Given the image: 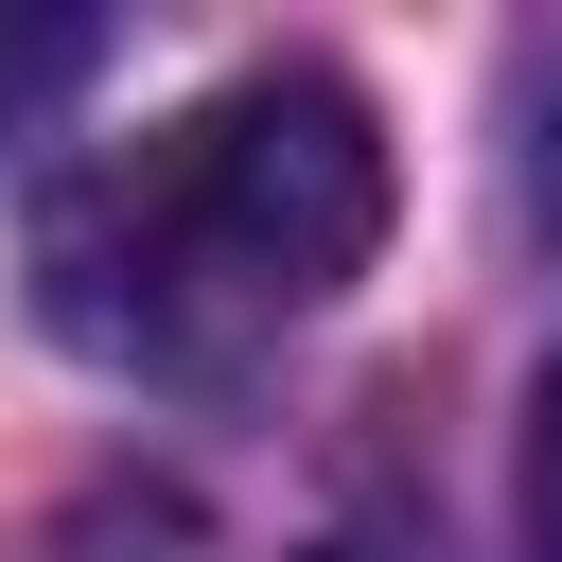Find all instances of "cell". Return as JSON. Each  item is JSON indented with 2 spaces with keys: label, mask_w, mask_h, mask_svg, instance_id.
I'll return each instance as SVG.
<instances>
[{
  "label": "cell",
  "mask_w": 562,
  "mask_h": 562,
  "mask_svg": "<svg viewBox=\"0 0 562 562\" xmlns=\"http://www.w3.org/2000/svg\"><path fill=\"white\" fill-rule=\"evenodd\" d=\"M386 228V140L334 70H246L158 140H105L35 211V316L105 369H246Z\"/></svg>",
  "instance_id": "1"
},
{
  "label": "cell",
  "mask_w": 562,
  "mask_h": 562,
  "mask_svg": "<svg viewBox=\"0 0 562 562\" xmlns=\"http://www.w3.org/2000/svg\"><path fill=\"white\" fill-rule=\"evenodd\" d=\"M105 18H70V0H0V140H35L53 105H88L105 88Z\"/></svg>",
  "instance_id": "2"
},
{
  "label": "cell",
  "mask_w": 562,
  "mask_h": 562,
  "mask_svg": "<svg viewBox=\"0 0 562 562\" xmlns=\"http://www.w3.org/2000/svg\"><path fill=\"white\" fill-rule=\"evenodd\" d=\"M509 140H527V211L562 228V35L527 53V88H509Z\"/></svg>",
  "instance_id": "3"
},
{
  "label": "cell",
  "mask_w": 562,
  "mask_h": 562,
  "mask_svg": "<svg viewBox=\"0 0 562 562\" xmlns=\"http://www.w3.org/2000/svg\"><path fill=\"white\" fill-rule=\"evenodd\" d=\"M527 562H562V369L527 404Z\"/></svg>",
  "instance_id": "4"
},
{
  "label": "cell",
  "mask_w": 562,
  "mask_h": 562,
  "mask_svg": "<svg viewBox=\"0 0 562 562\" xmlns=\"http://www.w3.org/2000/svg\"><path fill=\"white\" fill-rule=\"evenodd\" d=\"M316 562H439V544H404V527H334Z\"/></svg>",
  "instance_id": "5"
}]
</instances>
